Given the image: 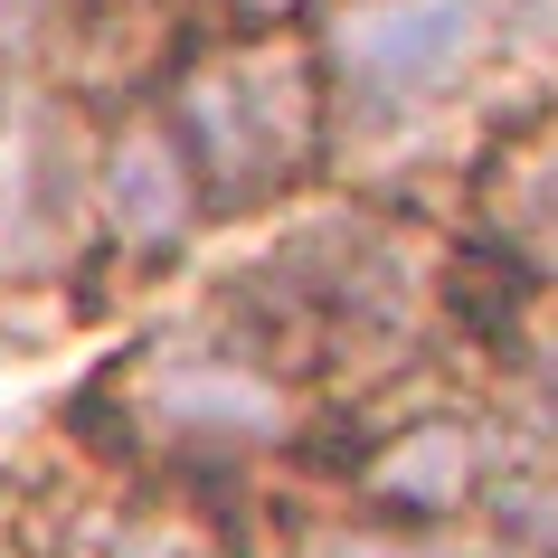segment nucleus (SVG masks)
Wrapping results in <instances>:
<instances>
[{
  "label": "nucleus",
  "instance_id": "1",
  "mask_svg": "<svg viewBox=\"0 0 558 558\" xmlns=\"http://www.w3.org/2000/svg\"><path fill=\"white\" fill-rule=\"evenodd\" d=\"M464 284L473 275L454 236H436L426 218L379 199H323L236 275L228 313L331 398L369 379H416L445 323H464Z\"/></svg>",
  "mask_w": 558,
  "mask_h": 558
},
{
  "label": "nucleus",
  "instance_id": "2",
  "mask_svg": "<svg viewBox=\"0 0 558 558\" xmlns=\"http://www.w3.org/2000/svg\"><path fill=\"white\" fill-rule=\"evenodd\" d=\"M86 445L105 464L171 473V483H246L265 464H294L323 436V388L265 331L236 313H190L171 331L123 341L95 369L86 408H76Z\"/></svg>",
  "mask_w": 558,
  "mask_h": 558
},
{
  "label": "nucleus",
  "instance_id": "3",
  "mask_svg": "<svg viewBox=\"0 0 558 558\" xmlns=\"http://www.w3.org/2000/svg\"><path fill=\"white\" fill-rule=\"evenodd\" d=\"M161 114L180 123L208 180V218H265L275 199L313 190L341 143L313 29H246V20L199 29L161 76Z\"/></svg>",
  "mask_w": 558,
  "mask_h": 558
},
{
  "label": "nucleus",
  "instance_id": "4",
  "mask_svg": "<svg viewBox=\"0 0 558 558\" xmlns=\"http://www.w3.org/2000/svg\"><path fill=\"white\" fill-rule=\"evenodd\" d=\"M95 265V105L0 95V294H76Z\"/></svg>",
  "mask_w": 558,
  "mask_h": 558
},
{
  "label": "nucleus",
  "instance_id": "5",
  "mask_svg": "<svg viewBox=\"0 0 558 558\" xmlns=\"http://www.w3.org/2000/svg\"><path fill=\"white\" fill-rule=\"evenodd\" d=\"M341 133H379L464 86L493 58V0H341L313 20Z\"/></svg>",
  "mask_w": 558,
  "mask_h": 558
},
{
  "label": "nucleus",
  "instance_id": "6",
  "mask_svg": "<svg viewBox=\"0 0 558 558\" xmlns=\"http://www.w3.org/2000/svg\"><path fill=\"white\" fill-rule=\"evenodd\" d=\"M521 436L530 426L501 398H426V408H398L379 436L351 445V501L379 511V521L473 530L483 539V511H493Z\"/></svg>",
  "mask_w": 558,
  "mask_h": 558
},
{
  "label": "nucleus",
  "instance_id": "7",
  "mask_svg": "<svg viewBox=\"0 0 558 558\" xmlns=\"http://www.w3.org/2000/svg\"><path fill=\"white\" fill-rule=\"evenodd\" d=\"M208 228V180L161 95H123L114 114H95V256L180 265Z\"/></svg>",
  "mask_w": 558,
  "mask_h": 558
},
{
  "label": "nucleus",
  "instance_id": "8",
  "mask_svg": "<svg viewBox=\"0 0 558 558\" xmlns=\"http://www.w3.org/2000/svg\"><path fill=\"white\" fill-rule=\"evenodd\" d=\"M29 558H236V521L208 483L105 464L29 521Z\"/></svg>",
  "mask_w": 558,
  "mask_h": 558
},
{
  "label": "nucleus",
  "instance_id": "9",
  "mask_svg": "<svg viewBox=\"0 0 558 558\" xmlns=\"http://www.w3.org/2000/svg\"><path fill=\"white\" fill-rule=\"evenodd\" d=\"M464 228L483 265L558 294V105L493 123V143L464 171Z\"/></svg>",
  "mask_w": 558,
  "mask_h": 558
},
{
  "label": "nucleus",
  "instance_id": "10",
  "mask_svg": "<svg viewBox=\"0 0 558 558\" xmlns=\"http://www.w3.org/2000/svg\"><path fill=\"white\" fill-rule=\"evenodd\" d=\"M473 313V303H464ZM483 323V360H493V398L521 426L558 436V294L549 284H511L501 275V294L473 313Z\"/></svg>",
  "mask_w": 558,
  "mask_h": 558
},
{
  "label": "nucleus",
  "instance_id": "11",
  "mask_svg": "<svg viewBox=\"0 0 558 558\" xmlns=\"http://www.w3.org/2000/svg\"><path fill=\"white\" fill-rule=\"evenodd\" d=\"M105 10L114 0H0V95H76V66H86V38L105 29Z\"/></svg>",
  "mask_w": 558,
  "mask_h": 558
},
{
  "label": "nucleus",
  "instance_id": "12",
  "mask_svg": "<svg viewBox=\"0 0 558 558\" xmlns=\"http://www.w3.org/2000/svg\"><path fill=\"white\" fill-rule=\"evenodd\" d=\"M284 558H501L473 530H416V521H379V511H341V521L294 530Z\"/></svg>",
  "mask_w": 558,
  "mask_h": 558
},
{
  "label": "nucleus",
  "instance_id": "13",
  "mask_svg": "<svg viewBox=\"0 0 558 558\" xmlns=\"http://www.w3.org/2000/svg\"><path fill=\"white\" fill-rule=\"evenodd\" d=\"M228 20H246V29H313L323 10H341V0H218Z\"/></svg>",
  "mask_w": 558,
  "mask_h": 558
},
{
  "label": "nucleus",
  "instance_id": "14",
  "mask_svg": "<svg viewBox=\"0 0 558 558\" xmlns=\"http://www.w3.org/2000/svg\"><path fill=\"white\" fill-rule=\"evenodd\" d=\"M549 10H558V0H549Z\"/></svg>",
  "mask_w": 558,
  "mask_h": 558
}]
</instances>
